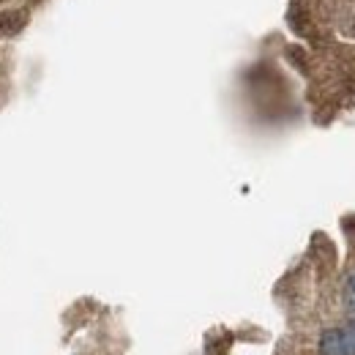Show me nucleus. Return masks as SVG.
<instances>
[{
	"instance_id": "nucleus-1",
	"label": "nucleus",
	"mask_w": 355,
	"mask_h": 355,
	"mask_svg": "<svg viewBox=\"0 0 355 355\" xmlns=\"http://www.w3.org/2000/svg\"><path fill=\"white\" fill-rule=\"evenodd\" d=\"M317 353L320 355H355V322L322 331V334H320V342H317Z\"/></svg>"
},
{
	"instance_id": "nucleus-2",
	"label": "nucleus",
	"mask_w": 355,
	"mask_h": 355,
	"mask_svg": "<svg viewBox=\"0 0 355 355\" xmlns=\"http://www.w3.org/2000/svg\"><path fill=\"white\" fill-rule=\"evenodd\" d=\"M25 25H28V11L25 8H8V11L0 14V36L14 39L25 31Z\"/></svg>"
},
{
	"instance_id": "nucleus-3",
	"label": "nucleus",
	"mask_w": 355,
	"mask_h": 355,
	"mask_svg": "<svg viewBox=\"0 0 355 355\" xmlns=\"http://www.w3.org/2000/svg\"><path fill=\"white\" fill-rule=\"evenodd\" d=\"M345 304L355 314V270L345 279Z\"/></svg>"
}]
</instances>
